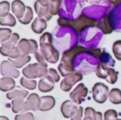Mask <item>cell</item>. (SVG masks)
<instances>
[{"mask_svg":"<svg viewBox=\"0 0 121 120\" xmlns=\"http://www.w3.org/2000/svg\"><path fill=\"white\" fill-rule=\"evenodd\" d=\"M40 51L46 59L51 64H56L60 59L59 52L52 45V34L45 32L40 37Z\"/></svg>","mask_w":121,"mask_h":120,"instance_id":"cell-1","label":"cell"},{"mask_svg":"<svg viewBox=\"0 0 121 120\" xmlns=\"http://www.w3.org/2000/svg\"><path fill=\"white\" fill-rule=\"evenodd\" d=\"M57 23L60 26H68L72 28L77 33H80L85 28L94 27L96 25L94 19L91 18L85 15H80L77 18L74 20H67L65 18H59Z\"/></svg>","mask_w":121,"mask_h":120,"instance_id":"cell-2","label":"cell"},{"mask_svg":"<svg viewBox=\"0 0 121 120\" xmlns=\"http://www.w3.org/2000/svg\"><path fill=\"white\" fill-rule=\"evenodd\" d=\"M82 53H88L91 54L96 58H99L101 54V50L98 49H89L81 45H76L69 50H66L63 52L61 62L66 64L69 66H73V60L76 55Z\"/></svg>","mask_w":121,"mask_h":120,"instance_id":"cell-3","label":"cell"},{"mask_svg":"<svg viewBox=\"0 0 121 120\" xmlns=\"http://www.w3.org/2000/svg\"><path fill=\"white\" fill-rule=\"evenodd\" d=\"M96 74L97 77L106 80L110 84H115L118 81V72L113 68L106 66L101 62H99L96 69Z\"/></svg>","mask_w":121,"mask_h":120,"instance_id":"cell-4","label":"cell"},{"mask_svg":"<svg viewBox=\"0 0 121 120\" xmlns=\"http://www.w3.org/2000/svg\"><path fill=\"white\" fill-rule=\"evenodd\" d=\"M22 74L24 77L28 79H42L48 74V68L40 66L38 63L30 64L26 66L22 70Z\"/></svg>","mask_w":121,"mask_h":120,"instance_id":"cell-5","label":"cell"},{"mask_svg":"<svg viewBox=\"0 0 121 120\" xmlns=\"http://www.w3.org/2000/svg\"><path fill=\"white\" fill-rule=\"evenodd\" d=\"M109 92L108 86L101 82H98L95 83L92 88L93 99L96 103L103 104L107 100Z\"/></svg>","mask_w":121,"mask_h":120,"instance_id":"cell-6","label":"cell"},{"mask_svg":"<svg viewBox=\"0 0 121 120\" xmlns=\"http://www.w3.org/2000/svg\"><path fill=\"white\" fill-rule=\"evenodd\" d=\"M17 48L21 52V56H27L37 52L38 51V45L35 40L23 38L18 42Z\"/></svg>","mask_w":121,"mask_h":120,"instance_id":"cell-7","label":"cell"},{"mask_svg":"<svg viewBox=\"0 0 121 120\" xmlns=\"http://www.w3.org/2000/svg\"><path fill=\"white\" fill-rule=\"evenodd\" d=\"M83 79V76L79 72H75L73 74L65 77L60 83V88L65 92H69L72 87L79 81Z\"/></svg>","mask_w":121,"mask_h":120,"instance_id":"cell-8","label":"cell"},{"mask_svg":"<svg viewBox=\"0 0 121 120\" xmlns=\"http://www.w3.org/2000/svg\"><path fill=\"white\" fill-rule=\"evenodd\" d=\"M88 95V88L84 83H79L77 87L70 93V99L74 101L77 105H81L84 99Z\"/></svg>","mask_w":121,"mask_h":120,"instance_id":"cell-9","label":"cell"},{"mask_svg":"<svg viewBox=\"0 0 121 120\" xmlns=\"http://www.w3.org/2000/svg\"><path fill=\"white\" fill-rule=\"evenodd\" d=\"M78 109L79 107L77 106V105L72 100H68L63 102L60 108L61 113L62 116L66 119H71L77 113Z\"/></svg>","mask_w":121,"mask_h":120,"instance_id":"cell-10","label":"cell"},{"mask_svg":"<svg viewBox=\"0 0 121 120\" xmlns=\"http://www.w3.org/2000/svg\"><path fill=\"white\" fill-rule=\"evenodd\" d=\"M1 74L3 76L17 79L20 75V72L9 60H4L1 64Z\"/></svg>","mask_w":121,"mask_h":120,"instance_id":"cell-11","label":"cell"},{"mask_svg":"<svg viewBox=\"0 0 121 120\" xmlns=\"http://www.w3.org/2000/svg\"><path fill=\"white\" fill-rule=\"evenodd\" d=\"M41 105V99L37 93H30L26 100V110L37 111L39 110Z\"/></svg>","mask_w":121,"mask_h":120,"instance_id":"cell-12","label":"cell"},{"mask_svg":"<svg viewBox=\"0 0 121 120\" xmlns=\"http://www.w3.org/2000/svg\"><path fill=\"white\" fill-rule=\"evenodd\" d=\"M55 81L49 75L40 79L38 82V89L42 93H48L53 90L55 87Z\"/></svg>","mask_w":121,"mask_h":120,"instance_id":"cell-13","label":"cell"},{"mask_svg":"<svg viewBox=\"0 0 121 120\" xmlns=\"http://www.w3.org/2000/svg\"><path fill=\"white\" fill-rule=\"evenodd\" d=\"M96 25L105 35L111 34L113 31V28L112 27V25L111 24L110 19H109V16L108 14L105 15L102 19H101L100 21L96 22Z\"/></svg>","mask_w":121,"mask_h":120,"instance_id":"cell-14","label":"cell"},{"mask_svg":"<svg viewBox=\"0 0 121 120\" xmlns=\"http://www.w3.org/2000/svg\"><path fill=\"white\" fill-rule=\"evenodd\" d=\"M26 10V6L21 0H14L11 3V11L18 18H21Z\"/></svg>","mask_w":121,"mask_h":120,"instance_id":"cell-15","label":"cell"},{"mask_svg":"<svg viewBox=\"0 0 121 120\" xmlns=\"http://www.w3.org/2000/svg\"><path fill=\"white\" fill-rule=\"evenodd\" d=\"M34 9L38 17L43 18L47 21H50L52 17V16L49 12V7L41 5L38 0L34 4Z\"/></svg>","mask_w":121,"mask_h":120,"instance_id":"cell-16","label":"cell"},{"mask_svg":"<svg viewBox=\"0 0 121 120\" xmlns=\"http://www.w3.org/2000/svg\"><path fill=\"white\" fill-rule=\"evenodd\" d=\"M47 28V21L43 18L36 17L31 24L32 30L36 34H41Z\"/></svg>","mask_w":121,"mask_h":120,"instance_id":"cell-17","label":"cell"},{"mask_svg":"<svg viewBox=\"0 0 121 120\" xmlns=\"http://www.w3.org/2000/svg\"><path fill=\"white\" fill-rule=\"evenodd\" d=\"M41 105L39 109L41 112H47L52 110L55 105V99L51 95H45L40 97Z\"/></svg>","mask_w":121,"mask_h":120,"instance_id":"cell-18","label":"cell"},{"mask_svg":"<svg viewBox=\"0 0 121 120\" xmlns=\"http://www.w3.org/2000/svg\"><path fill=\"white\" fill-rule=\"evenodd\" d=\"M16 88V82L12 77L4 76L0 79V90L2 92L11 91Z\"/></svg>","mask_w":121,"mask_h":120,"instance_id":"cell-19","label":"cell"},{"mask_svg":"<svg viewBox=\"0 0 121 120\" xmlns=\"http://www.w3.org/2000/svg\"><path fill=\"white\" fill-rule=\"evenodd\" d=\"M28 95V91L27 90L17 86L13 91L9 92L6 94V98L8 100H13L16 98H26Z\"/></svg>","mask_w":121,"mask_h":120,"instance_id":"cell-20","label":"cell"},{"mask_svg":"<svg viewBox=\"0 0 121 120\" xmlns=\"http://www.w3.org/2000/svg\"><path fill=\"white\" fill-rule=\"evenodd\" d=\"M12 112L15 114L19 112H26V101L24 98H16L12 100Z\"/></svg>","mask_w":121,"mask_h":120,"instance_id":"cell-21","label":"cell"},{"mask_svg":"<svg viewBox=\"0 0 121 120\" xmlns=\"http://www.w3.org/2000/svg\"><path fill=\"white\" fill-rule=\"evenodd\" d=\"M0 52L2 56L7 57L11 59H18L21 56L17 47L14 49H7L1 46L0 47Z\"/></svg>","mask_w":121,"mask_h":120,"instance_id":"cell-22","label":"cell"},{"mask_svg":"<svg viewBox=\"0 0 121 120\" xmlns=\"http://www.w3.org/2000/svg\"><path fill=\"white\" fill-rule=\"evenodd\" d=\"M31 59L30 56H21L18 59H11L9 58V61L16 68V69H21L23 66H25L26 64H28Z\"/></svg>","mask_w":121,"mask_h":120,"instance_id":"cell-23","label":"cell"},{"mask_svg":"<svg viewBox=\"0 0 121 120\" xmlns=\"http://www.w3.org/2000/svg\"><path fill=\"white\" fill-rule=\"evenodd\" d=\"M108 100L113 105L121 104V91L119 88H113L108 94Z\"/></svg>","mask_w":121,"mask_h":120,"instance_id":"cell-24","label":"cell"},{"mask_svg":"<svg viewBox=\"0 0 121 120\" xmlns=\"http://www.w3.org/2000/svg\"><path fill=\"white\" fill-rule=\"evenodd\" d=\"M19 39H20L19 35L16 33H14L12 34V35L9 40L1 43V46L5 48H7V49H14L17 47L16 45H18V42L20 41Z\"/></svg>","mask_w":121,"mask_h":120,"instance_id":"cell-25","label":"cell"},{"mask_svg":"<svg viewBox=\"0 0 121 120\" xmlns=\"http://www.w3.org/2000/svg\"><path fill=\"white\" fill-rule=\"evenodd\" d=\"M57 69L59 71V72L60 73L61 76L63 77H67L69 76L72 74H73L74 73H75V70L74 66H69L66 64H64L62 62H61L57 67Z\"/></svg>","mask_w":121,"mask_h":120,"instance_id":"cell-26","label":"cell"},{"mask_svg":"<svg viewBox=\"0 0 121 120\" xmlns=\"http://www.w3.org/2000/svg\"><path fill=\"white\" fill-rule=\"evenodd\" d=\"M16 20L11 13H9L4 17H0V25L1 26L13 27L16 25Z\"/></svg>","mask_w":121,"mask_h":120,"instance_id":"cell-27","label":"cell"},{"mask_svg":"<svg viewBox=\"0 0 121 120\" xmlns=\"http://www.w3.org/2000/svg\"><path fill=\"white\" fill-rule=\"evenodd\" d=\"M21 86L26 89L33 91L37 87V81L35 79H28L26 77H22L20 80Z\"/></svg>","mask_w":121,"mask_h":120,"instance_id":"cell-28","label":"cell"},{"mask_svg":"<svg viewBox=\"0 0 121 120\" xmlns=\"http://www.w3.org/2000/svg\"><path fill=\"white\" fill-rule=\"evenodd\" d=\"M33 18V11L30 6H26V12L23 16L18 19V21L23 25H28L29 24Z\"/></svg>","mask_w":121,"mask_h":120,"instance_id":"cell-29","label":"cell"},{"mask_svg":"<svg viewBox=\"0 0 121 120\" xmlns=\"http://www.w3.org/2000/svg\"><path fill=\"white\" fill-rule=\"evenodd\" d=\"M61 4L62 0H52L48 6L49 12L52 16H56L59 13Z\"/></svg>","mask_w":121,"mask_h":120,"instance_id":"cell-30","label":"cell"},{"mask_svg":"<svg viewBox=\"0 0 121 120\" xmlns=\"http://www.w3.org/2000/svg\"><path fill=\"white\" fill-rule=\"evenodd\" d=\"M12 30L10 28H0V42L1 43H3L8 40L10 39V37L12 35Z\"/></svg>","mask_w":121,"mask_h":120,"instance_id":"cell-31","label":"cell"},{"mask_svg":"<svg viewBox=\"0 0 121 120\" xmlns=\"http://www.w3.org/2000/svg\"><path fill=\"white\" fill-rule=\"evenodd\" d=\"M112 51L114 57L119 61H121V40H116L112 47Z\"/></svg>","mask_w":121,"mask_h":120,"instance_id":"cell-32","label":"cell"},{"mask_svg":"<svg viewBox=\"0 0 121 120\" xmlns=\"http://www.w3.org/2000/svg\"><path fill=\"white\" fill-rule=\"evenodd\" d=\"M10 11V3L7 1H2L0 3V17L8 15Z\"/></svg>","mask_w":121,"mask_h":120,"instance_id":"cell-33","label":"cell"},{"mask_svg":"<svg viewBox=\"0 0 121 120\" xmlns=\"http://www.w3.org/2000/svg\"><path fill=\"white\" fill-rule=\"evenodd\" d=\"M15 120H35L34 116L31 112H26L21 114H18L15 116Z\"/></svg>","mask_w":121,"mask_h":120,"instance_id":"cell-34","label":"cell"},{"mask_svg":"<svg viewBox=\"0 0 121 120\" xmlns=\"http://www.w3.org/2000/svg\"><path fill=\"white\" fill-rule=\"evenodd\" d=\"M118 117V112L115 110H108L104 113V120H116Z\"/></svg>","mask_w":121,"mask_h":120,"instance_id":"cell-35","label":"cell"},{"mask_svg":"<svg viewBox=\"0 0 121 120\" xmlns=\"http://www.w3.org/2000/svg\"><path fill=\"white\" fill-rule=\"evenodd\" d=\"M34 55H35V58L36 59L38 63L40 66H43V67H45V68H48V64H47V62H46L47 61H46V59H45V57H43V55L42 54V53L40 52V50H38L37 52H35V53L34 54Z\"/></svg>","mask_w":121,"mask_h":120,"instance_id":"cell-36","label":"cell"},{"mask_svg":"<svg viewBox=\"0 0 121 120\" xmlns=\"http://www.w3.org/2000/svg\"><path fill=\"white\" fill-rule=\"evenodd\" d=\"M96 112L95 110L91 107H88L85 109L84 117H89L93 120H96Z\"/></svg>","mask_w":121,"mask_h":120,"instance_id":"cell-37","label":"cell"},{"mask_svg":"<svg viewBox=\"0 0 121 120\" xmlns=\"http://www.w3.org/2000/svg\"><path fill=\"white\" fill-rule=\"evenodd\" d=\"M48 75H49L50 76H51L54 79V81H55V83L59 82L60 80V76L57 73V70L55 69H53V68H50L48 69Z\"/></svg>","mask_w":121,"mask_h":120,"instance_id":"cell-38","label":"cell"},{"mask_svg":"<svg viewBox=\"0 0 121 120\" xmlns=\"http://www.w3.org/2000/svg\"><path fill=\"white\" fill-rule=\"evenodd\" d=\"M84 113V109L82 107H79V109L77 112V113L71 118V120H82Z\"/></svg>","mask_w":121,"mask_h":120,"instance_id":"cell-39","label":"cell"},{"mask_svg":"<svg viewBox=\"0 0 121 120\" xmlns=\"http://www.w3.org/2000/svg\"><path fill=\"white\" fill-rule=\"evenodd\" d=\"M38 1L40 2V4L41 5H43L44 6H48L50 3L52 1V0H38Z\"/></svg>","mask_w":121,"mask_h":120,"instance_id":"cell-40","label":"cell"},{"mask_svg":"<svg viewBox=\"0 0 121 120\" xmlns=\"http://www.w3.org/2000/svg\"><path fill=\"white\" fill-rule=\"evenodd\" d=\"M96 120H104L103 119V115L101 112H96Z\"/></svg>","mask_w":121,"mask_h":120,"instance_id":"cell-41","label":"cell"},{"mask_svg":"<svg viewBox=\"0 0 121 120\" xmlns=\"http://www.w3.org/2000/svg\"><path fill=\"white\" fill-rule=\"evenodd\" d=\"M112 3H113V5H117V4H121V0H113Z\"/></svg>","mask_w":121,"mask_h":120,"instance_id":"cell-42","label":"cell"},{"mask_svg":"<svg viewBox=\"0 0 121 120\" xmlns=\"http://www.w3.org/2000/svg\"><path fill=\"white\" fill-rule=\"evenodd\" d=\"M0 120H9L8 117H5V116H1L0 117Z\"/></svg>","mask_w":121,"mask_h":120,"instance_id":"cell-43","label":"cell"},{"mask_svg":"<svg viewBox=\"0 0 121 120\" xmlns=\"http://www.w3.org/2000/svg\"><path fill=\"white\" fill-rule=\"evenodd\" d=\"M83 120H93L91 117H84V119Z\"/></svg>","mask_w":121,"mask_h":120,"instance_id":"cell-44","label":"cell"},{"mask_svg":"<svg viewBox=\"0 0 121 120\" xmlns=\"http://www.w3.org/2000/svg\"><path fill=\"white\" fill-rule=\"evenodd\" d=\"M121 120V119H118V120Z\"/></svg>","mask_w":121,"mask_h":120,"instance_id":"cell-45","label":"cell"}]
</instances>
